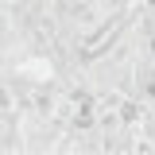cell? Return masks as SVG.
I'll use <instances>...</instances> for the list:
<instances>
[{
    "label": "cell",
    "instance_id": "obj_1",
    "mask_svg": "<svg viewBox=\"0 0 155 155\" xmlns=\"http://www.w3.org/2000/svg\"><path fill=\"white\" fill-rule=\"evenodd\" d=\"M120 27H124V19H120V16L105 19V23L97 27L93 35L81 43V58H85V62H89V58H105V51H109V47H116V39H120Z\"/></svg>",
    "mask_w": 155,
    "mask_h": 155
}]
</instances>
